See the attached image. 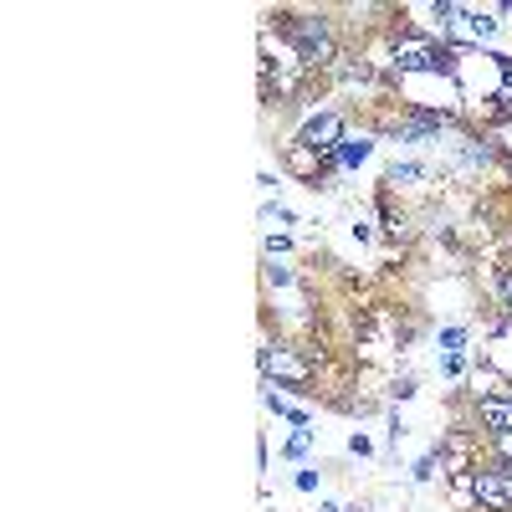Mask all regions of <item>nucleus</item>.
I'll list each match as a JSON object with an SVG mask.
<instances>
[{"label": "nucleus", "mask_w": 512, "mask_h": 512, "mask_svg": "<svg viewBox=\"0 0 512 512\" xmlns=\"http://www.w3.org/2000/svg\"><path fill=\"white\" fill-rule=\"evenodd\" d=\"M287 36H292V47L303 52V62H313V67H323V62H333V31H328V21H292L287 26Z\"/></svg>", "instance_id": "f257e3e1"}, {"label": "nucleus", "mask_w": 512, "mask_h": 512, "mask_svg": "<svg viewBox=\"0 0 512 512\" xmlns=\"http://www.w3.org/2000/svg\"><path fill=\"white\" fill-rule=\"evenodd\" d=\"M338 144H344V118H338V113H318L303 128V149H313V154H333Z\"/></svg>", "instance_id": "f03ea898"}, {"label": "nucleus", "mask_w": 512, "mask_h": 512, "mask_svg": "<svg viewBox=\"0 0 512 512\" xmlns=\"http://www.w3.org/2000/svg\"><path fill=\"white\" fill-rule=\"evenodd\" d=\"M477 502L487 512H507L512 507V472H477Z\"/></svg>", "instance_id": "7ed1b4c3"}, {"label": "nucleus", "mask_w": 512, "mask_h": 512, "mask_svg": "<svg viewBox=\"0 0 512 512\" xmlns=\"http://www.w3.org/2000/svg\"><path fill=\"white\" fill-rule=\"evenodd\" d=\"M395 67H405V72H425V67H446V52H436V47H425V41H400V47H395Z\"/></svg>", "instance_id": "20e7f679"}, {"label": "nucleus", "mask_w": 512, "mask_h": 512, "mask_svg": "<svg viewBox=\"0 0 512 512\" xmlns=\"http://www.w3.org/2000/svg\"><path fill=\"white\" fill-rule=\"evenodd\" d=\"M262 369H267V374H282V379H303V374H308V364L292 359L287 349H267V354H262Z\"/></svg>", "instance_id": "39448f33"}, {"label": "nucleus", "mask_w": 512, "mask_h": 512, "mask_svg": "<svg viewBox=\"0 0 512 512\" xmlns=\"http://www.w3.org/2000/svg\"><path fill=\"white\" fill-rule=\"evenodd\" d=\"M482 425L492 436H507L512 431V405L507 400H482Z\"/></svg>", "instance_id": "423d86ee"}, {"label": "nucleus", "mask_w": 512, "mask_h": 512, "mask_svg": "<svg viewBox=\"0 0 512 512\" xmlns=\"http://www.w3.org/2000/svg\"><path fill=\"white\" fill-rule=\"evenodd\" d=\"M369 159V139H344V149H338V164H359Z\"/></svg>", "instance_id": "0eeeda50"}, {"label": "nucleus", "mask_w": 512, "mask_h": 512, "mask_svg": "<svg viewBox=\"0 0 512 512\" xmlns=\"http://www.w3.org/2000/svg\"><path fill=\"white\" fill-rule=\"evenodd\" d=\"M497 282H502V303L512 308V267H502V277H497Z\"/></svg>", "instance_id": "6e6552de"}, {"label": "nucleus", "mask_w": 512, "mask_h": 512, "mask_svg": "<svg viewBox=\"0 0 512 512\" xmlns=\"http://www.w3.org/2000/svg\"><path fill=\"white\" fill-rule=\"evenodd\" d=\"M287 451H292V456H303V451H308V431H297V436L287 441Z\"/></svg>", "instance_id": "1a4fd4ad"}, {"label": "nucleus", "mask_w": 512, "mask_h": 512, "mask_svg": "<svg viewBox=\"0 0 512 512\" xmlns=\"http://www.w3.org/2000/svg\"><path fill=\"white\" fill-rule=\"evenodd\" d=\"M461 338H466L461 328H446V333H441V344H446V349H461Z\"/></svg>", "instance_id": "9d476101"}, {"label": "nucleus", "mask_w": 512, "mask_h": 512, "mask_svg": "<svg viewBox=\"0 0 512 512\" xmlns=\"http://www.w3.org/2000/svg\"><path fill=\"white\" fill-rule=\"evenodd\" d=\"M497 446H502V456L512 461V431H507V436H497Z\"/></svg>", "instance_id": "9b49d317"}]
</instances>
